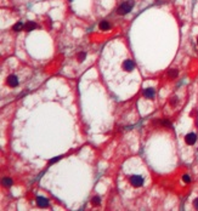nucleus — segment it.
Returning <instances> with one entry per match:
<instances>
[{"label":"nucleus","mask_w":198,"mask_h":211,"mask_svg":"<svg viewBox=\"0 0 198 211\" xmlns=\"http://www.w3.org/2000/svg\"><path fill=\"white\" fill-rule=\"evenodd\" d=\"M134 7V1H125L118 7V14L119 15H126L129 14Z\"/></svg>","instance_id":"f257e3e1"},{"label":"nucleus","mask_w":198,"mask_h":211,"mask_svg":"<svg viewBox=\"0 0 198 211\" xmlns=\"http://www.w3.org/2000/svg\"><path fill=\"white\" fill-rule=\"evenodd\" d=\"M129 181H130V183L134 187H141L143 184V177H142V176H140V175H132V176H130Z\"/></svg>","instance_id":"f03ea898"},{"label":"nucleus","mask_w":198,"mask_h":211,"mask_svg":"<svg viewBox=\"0 0 198 211\" xmlns=\"http://www.w3.org/2000/svg\"><path fill=\"white\" fill-rule=\"evenodd\" d=\"M6 84L10 87H16V86H18V79H17L16 75L11 74V75H9L8 79H6Z\"/></svg>","instance_id":"7ed1b4c3"},{"label":"nucleus","mask_w":198,"mask_h":211,"mask_svg":"<svg viewBox=\"0 0 198 211\" xmlns=\"http://www.w3.org/2000/svg\"><path fill=\"white\" fill-rule=\"evenodd\" d=\"M185 140H186V143H187V144H193V143H196V141H197V135L195 132H190V133L186 135Z\"/></svg>","instance_id":"20e7f679"},{"label":"nucleus","mask_w":198,"mask_h":211,"mask_svg":"<svg viewBox=\"0 0 198 211\" xmlns=\"http://www.w3.org/2000/svg\"><path fill=\"white\" fill-rule=\"evenodd\" d=\"M123 68H124L125 72H132L134 68H135V64H134L132 61L128 60V61H125V62L123 63Z\"/></svg>","instance_id":"39448f33"},{"label":"nucleus","mask_w":198,"mask_h":211,"mask_svg":"<svg viewBox=\"0 0 198 211\" xmlns=\"http://www.w3.org/2000/svg\"><path fill=\"white\" fill-rule=\"evenodd\" d=\"M37 204L40 208H46V206H49V200L44 197H38L37 198Z\"/></svg>","instance_id":"423d86ee"},{"label":"nucleus","mask_w":198,"mask_h":211,"mask_svg":"<svg viewBox=\"0 0 198 211\" xmlns=\"http://www.w3.org/2000/svg\"><path fill=\"white\" fill-rule=\"evenodd\" d=\"M154 93H156V91H154V89H152V87H147V89L143 90V96L146 98H153Z\"/></svg>","instance_id":"0eeeda50"},{"label":"nucleus","mask_w":198,"mask_h":211,"mask_svg":"<svg viewBox=\"0 0 198 211\" xmlns=\"http://www.w3.org/2000/svg\"><path fill=\"white\" fill-rule=\"evenodd\" d=\"M36 28H37V25L34 22H27L25 25V31L26 32H31V31H33V29H36Z\"/></svg>","instance_id":"6e6552de"},{"label":"nucleus","mask_w":198,"mask_h":211,"mask_svg":"<svg viewBox=\"0 0 198 211\" xmlns=\"http://www.w3.org/2000/svg\"><path fill=\"white\" fill-rule=\"evenodd\" d=\"M109 28H111L109 22H107V21H102V22L100 23V29H101V31H108Z\"/></svg>","instance_id":"1a4fd4ad"},{"label":"nucleus","mask_w":198,"mask_h":211,"mask_svg":"<svg viewBox=\"0 0 198 211\" xmlns=\"http://www.w3.org/2000/svg\"><path fill=\"white\" fill-rule=\"evenodd\" d=\"M11 184H12V180H11L10 177L3 178V186L4 187H11Z\"/></svg>","instance_id":"9d476101"},{"label":"nucleus","mask_w":198,"mask_h":211,"mask_svg":"<svg viewBox=\"0 0 198 211\" xmlns=\"http://www.w3.org/2000/svg\"><path fill=\"white\" fill-rule=\"evenodd\" d=\"M22 28H25V26H23V23H22V22H17L16 25L14 26V31H15V32H20Z\"/></svg>","instance_id":"9b49d317"},{"label":"nucleus","mask_w":198,"mask_h":211,"mask_svg":"<svg viewBox=\"0 0 198 211\" xmlns=\"http://www.w3.org/2000/svg\"><path fill=\"white\" fill-rule=\"evenodd\" d=\"M91 203H92V205L94 206H97V205H100V203H101V199H100V197H94L92 198V200H91Z\"/></svg>","instance_id":"f8f14e48"},{"label":"nucleus","mask_w":198,"mask_h":211,"mask_svg":"<svg viewBox=\"0 0 198 211\" xmlns=\"http://www.w3.org/2000/svg\"><path fill=\"white\" fill-rule=\"evenodd\" d=\"M178 70H175V69H173V70H170V72H169V77L170 78H176L178 77Z\"/></svg>","instance_id":"ddd939ff"},{"label":"nucleus","mask_w":198,"mask_h":211,"mask_svg":"<svg viewBox=\"0 0 198 211\" xmlns=\"http://www.w3.org/2000/svg\"><path fill=\"white\" fill-rule=\"evenodd\" d=\"M85 57H86V54H85V52H80V54H79V56H78V60H79V62H83V61L85 60Z\"/></svg>","instance_id":"4468645a"},{"label":"nucleus","mask_w":198,"mask_h":211,"mask_svg":"<svg viewBox=\"0 0 198 211\" xmlns=\"http://www.w3.org/2000/svg\"><path fill=\"white\" fill-rule=\"evenodd\" d=\"M182 180H184V182H186V183H190L191 182V178H190L188 175H185L184 177H182Z\"/></svg>","instance_id":"2eb2a0df"},{"label":"nucleus","mask_w":198,"mask_h":211,"mask_svg":"<svg viewBox=\"0 0 198 211\" xmlns=\"http://www.w3.org/2000/svg\"><path fill=\"white\" fill-rule=\"evenodd\" d=\"M61 158H62V157H55L54 159H51V160H50V163H49V164L51 165V164H54V163H56V161H59V160L61 159Z\"/></svg>","instance_id":"dca6fc26"},{"label":"nucleus","mask_w":198,"mask_h":211,"mask_svg":"<svg viewBox=\"0 0 198 211\" xmlns=\"http://www.w3.org/2000/svg\"><path fill=\"white\" fill-rule=\"evenodd\" d=\"M162 124L164 126H170V123H169L168 120H162Z\"/></svg>","instance_id":"f3484780"},{"label":"nucleus","mask_w":198,"mask_h":211,"mask_svg":"<svg viewBox=\"0 0 198 211\" xmlns=\"http://www.w3.org/2000/svg\"><path fill=\"white\" fill-rule=\"evenodd\" d=\"M193 205H195V208H196V209H197V210H198V198H197V199H196V200H195V203H193Z\"/></svg>","instance_id":"a211bd4d"},{"label":"nucleus","mask_w":198,"mask_h":211,"mask_svg":"<svg viewBox=\"0 0 198 211\" xmlns=\"http://www.w3.org/2000/svg\"><path fill=\"white\" fill-rule=\"evenodd\" d=\"M197 42H198V39H197Z\"/></svg>","instance_id":"6ab92c4d"}]
</instances>
